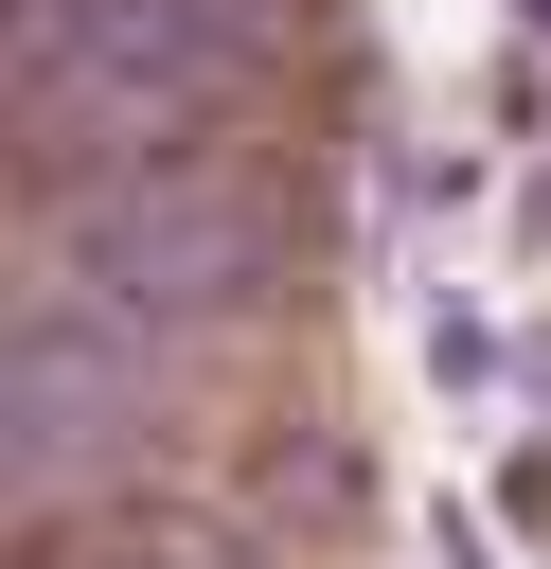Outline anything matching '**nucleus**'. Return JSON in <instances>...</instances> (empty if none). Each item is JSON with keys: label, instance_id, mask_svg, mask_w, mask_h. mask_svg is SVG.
<instances>
[{"label": "nucleus", "instance_id": "f257e3e1", "mask_svg": "<svg viewBox=\"0 0 551 569\" xmlns=\"http://www.w3.org/2000/svg\"><path fill=\"white\" fill-rule=\"evenodd\" d=\"M53 284H89L107 320H249L284 284V196L231 178V160H142V178H89L53 196Z\"/></svg>", "mask_w": 551, "mask_h": 569}, {"label": "nucleus", "instance_id": "f03ea898", "mask_svg": "<svg viewBox=\"0 0 551 569\" xmlns=\"http://www.w3.org/2000/svg\"><path fill=\"white\" fill-rule=\"evenodd\" d=\"M142 462H160V356H142V320H107L89 284H36L18 302V498L89 516Z\"/></svg>", "mask_w": 551, "mask_h": 569}, {"label": "nucleus", "instance_id": "7ed1b4c3", "mask_svg": "<svg viewBox=\"0 0 551 569\" xmlns=\"http://www.w3.org/2000/svg\"><path fill=\"white\" fill-rule=\"evenodd\" d=\"M18 569H249L213 516H160V498H89V516H36Z\"/></svg>", "mask_w": 551, "mask_h": 569}]
</instances>
